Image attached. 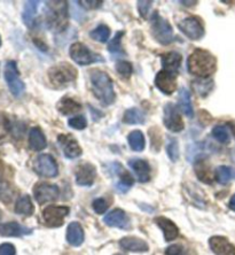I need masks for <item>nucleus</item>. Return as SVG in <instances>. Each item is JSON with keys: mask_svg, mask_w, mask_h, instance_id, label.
I'll return each instance as SVG.
<instances>
[{"mask_svg": "<svg viewBox=\"0 0 235 255\" xmlns=\"http://www.w3.org/2000/svg\"><path fill=\"white\" fill-rule=\"evenodd\" d=\"M110 169H111V171H113V174L116 175L118 177V181L116 184H115V187H116L117 192H121V193L128 192L130 187H131L134 183L132 176L130 175L129 172L122 167V164H119V163L111 164Z\"/></svg>", "mask_w": 235, "mask_h": 255, "instance_id": "nucleus-16", "label": "nucleus"}, {"mask_svg": "<svg viewBox=\"0 0 235 255\" xmlns=\"http://www.w3.org/2000/svg\"><path fill=\"white\" fill-rule=\"evenodd\" d=\"M166 154L172 162H177L179 159V144L176 138H169V141L165 146Z\"/></svg>", "mask_w": 235, "mask_h": 255, "instance_id": "nucleus-37", "label": "nucleus"}, {"mask_svg": "<svg viewBox=\"0 0 235 255\" xmlns=\"http://www.w3.org/2000/svg\"><path fill=\"white\" fill-rule=\"evenodd\" d=\"M2 187H3V182H2L1 177H0V192H1V191H2Z\"/></svg>", "mask_w": 235, "mask_h": 255, "instance_id": "nucleus-50", "label": "nucleus"}, {"mask_svg": "<svg viewBox=\"0 0 235 255\" xmlns=\"http://www.w3.org/2000/svg\"><path fill=\"white\" fill-rule=\"evenodd\" d=\"M129 166L134 171L140 183H146L151 179V166L146 160L133 157V159H130Z\"/></svg>", "mask_w": 235, "mask_h": 255, "instance_id": "nucleus-19", "label": "nucleus"}, {"mask_svg": "<svg viewBox=\"0 0 235 255\" xmlns=\"http://www.w3.org/2000/svg\"><path fill=\"white\" fill-rule=\"evenodd\" d=\"M16 250L15 247L9 243H5L0 245V255H15Z\"/></svg>", "mask_w": 235, "mask_h": 255, "instance_id": "nucleus-44", "label": "nucleus"}, {"mask_svg": "<svg viewBox=\"0 0 235 255\" xmlns=\"http://www.w3.org/2000/svg\"><path fill=\"white\" fill-rule=\"evenodd\" d=\"M155 85L164 95H172L177 89V74L161 70L156 75Z\"/></svg>", "mask_w": 235, "mask_h": 255, "instance_id": "nucleus-13", "label": "nucleus"}, {"mask_svg": "<svg viewBox=\"0 0 235 255\" xmlns=\"http://www.w3.org/2000/svg\"><path fill=\"white\" fill-rule=\"evenodd\" d=\"M178 28L192 40H200L204 36V27L199 17L189 16L178 23Z\"/></svg>", "mask_w": 235, "mask_h": 255, "instance_id": "nucleus-9", "label": "nucleus"}, {"mask_svg": "<svg viewBox=\"0 0 235 255\" xmlns=\"http://www.w3.org/2000/svg\"><path fill=\"white\" fill-rule=\"evenodd\" d=\"M209 246L216 255H235V247L223 236H214L209 239Z\"/></svg>", "mask_w": 235, "mask_h": 255, "instance_id": "nucleus-18", "label": "nucleus"}, {"mask_svg": "<svg viewBox=\"0 0 235 255\" xmlns=\"http://www.w3.org/2000/svg\"><path fill=\"white\" fill-rule=\"evenodd\" d=\"M182 55L179 52H169V53L164 54L162 57V67L165 71H170V73L177 74L181 66Z\"/></svg>", "mask_w": 235, "mask_h": 255, "instance_id": "nucleus-24", "label": "nucleus"}, {"mask_svg": "<svg viewBox=\"0 0 235 255\" xmlns=\"http://www.w3.org/2000/svg\"><path fill=\"white\" fill-rule=\"evenodd\" d=\"M230 128H231V130H232V132H233L234 137H235V125H233V123H231V125H230Z\"/></svg>", "mask_w": 235, "mask_h": 255, "instance_id": "nucleus-49", "label": "nucleus"}, {"mask_svg": "<svg viewBox=\"0 0 235 255\" xmlns=\"http://www.w3.org/2000/svg\"><path fill=\"white\" fill-rule=\"evenodd\" d=\"M0 45H1V38H0Z\"/></svg>", "mask_w": 235, "mask_h": 255, "instance_id": "nucleus-52", "label": "nucleus"}, {"mask_svg": "<svg viewBox=\"0 0 235 255\" xmlns=\"http://www.w3.org/2000/svg\"><path fill=\"white\" fill-rule=\"evenodd\" d=\"M151 32L153 38L161 45H169L173 40V29L165 18H163L157 12L152 16Z\"/></svg>", "mask_w": 235, "mask_h": 255, "instance_id": "nucleus-4", "label": "nucleus"}, {"mask_svg": "<svg viewBox=\"0 0 235 255\" xmlns=\"http://www.w3.org/2000/svg\"><path fill=\"white\" fill-rule=\"evenodd\" d=\"M163 123L167 130L172 132H180L184 130V121L178 107L172 103H167L163 110Z\"/></svg>", "mask_w": 235, "mask_h": 255, "instance_id": "nucleus-8", "label": "nucleus"}, {"mask_svg": "<svg viewBox=\"0 0 235 255\" xmlns=\"http://www.w3.org/2000/svg\"><path fill=\"white\" fill-rule=\"evenodd\" d=\"M67 242L70 245L78 247L84 243V230L78 222H73L67 229Z\"/></svg>", "mask_w": 235, "mask_h": 255, "instance_id": "nucleus-23", "label": "nucleus"}, {"mask_svg": "<svg viewBox=\"0 0 235 255\" xmlns=\"http://www.w3.org/2000/svg\"><path fill=\"white\" fill-rule=\"evenodd\" d=\"M108 206H109V204L103 198H96L92 202V208L96 214H103L108 209Z\"/></svg>", "mask_w": 235, "mask_h": 255, "instance_id": "nucleus-41", "label": "nucleus"}, {"mask_svg": "<svg viewBox=\"0 0 235 255\" xmlns=\"http://www.w3.org/2000/svg\"><path fill=\"white\" fill-rule=\"evenodd\" d=\"M115 255H123V254H115Z\"/></svg>", "mask_w": 235, "mask_h": 255, "instance_id": "nucleus-53", "label": "nucleus"}, {"mask_svg": "<svg viewBox=\"0 0 235 255\" xmlns=\"http://www.w3.org/2000/svg\"><path fill=\"white\" fill-rule=\"evenodd\" d=\"M92 39L96 40L99 43H107L110 36V29L106 24H100L94 30L89 32Z\"/></svg>", "mask_w": 235, "mask_h": 255, "instance_id": "nucleus-35", "label": "nucleus"}, {"mask_svg": "<svg viewBox=\"0 0 235 255\" xmlns=\"http://www.w3.org/2000/svg\"><path fill=\"white\" fill-rule=\"evenodd\" d=\"M123 122L126 125H144L146 122V115L140 108H130L123 116Z\"/></svg>", "mask_w": 235, "mask_h": 255, "instance_id": "nucleus-30", "label": "nucleus"}, {"mask_svg": "<svg viewBox=\"0 0 235 255\" xmlns=\"http://www.w3.org/2000/svg\"><path fill=\"white\" fill-rule=\"evenodd\" d=\"M35 171L42 177L53 178L59 175V167L54 157L50 154H42L37 157L33 164Z\"/></svg>", "mask_w": 235, "mask_h": 255, "instance_id": "nucleus-10", "label": "nucleus"}, {"mask_svg": "<svg viewBox=\"0 0 235 255\" xmlns=\"http://www.w3.org/2000/svg\"><path fill=\"white\" fill-rule=\"evenodd\" d=\"M230 208L232 209L233 212H235V194L232 198H231V200H230Z\"/></svg>", "mask_w": 235, "mask_h": 255, "instance_id": "nucleus-47", "label": "nucleus"}, {"mask_svg": "<svg viewBox=\"0 0 235 255\" xmlns=\"http://www.w3.org/2000/svg\"><path fill=\"white\" fill-rule=\"evenodd\" d=\"M69 55L77 65L79 66H88L95 62H104V59L100 54L94 52L84 45L83 43H73L69 48Z\"/></svg>", "mask_w": 235, "mask_h": 255, "instance_id": "nucleus-5", "label": "nucleus"}, {"mask_svg": "<svg viewBox=\"0 0 235 255\" xmlns=\"http://www.w3.org/2000/svg\"><path fill=\"white\" fill-rule=\"evenodd\" d=\"M76 183L79 186H91L95 181L96 169L91 163H80L76 168Z\"/></svg>", "mask_w": 235, "mask_h": 255, "instance_id": "nucleus-14", "label": "nucleus"}, {"mask_svg": "<svg viewBox=\"0 0 235 255\" xmlns=\"http://www.w3.org/2000/svg\"><path fill=\"white\" fill-rule=\"evenodd\" d=\"M33 196L38 204L43 205L45 202L57 200L60 196V190L57 185L39 183L33 187Z\"/></svg>", "mask_w": 235, "mask_h": 255, "instance_id": "nucleus-12", "label": "nucleus"}, {"mask_svg": "<svg viewBox=\"0 0 235 255\" xmlns=\"http://www.w3.org/2000/svg\"><path fill=\"white\" fill-rule=\"evenodd\" d=\"M51 3L53 6L47 7V25L53 30L62 29V24L66 23L67 15H68V13H67L66 2L54 1Z\"/></svg>", "mask_w": 235, "mask_h": 255, "instance_id": "nucleus-7", "label": "nucleus"}, {"mask_svg": "<svg viewBox=\"0 0 235 255\" xmlns=\"http://www.w3.org/2000/svg\"><path fill=\"white\" fill-rule=\"evenodd\" d=\"M115 68H116L117 73L121 75L123 78H125V80H128V78H130V76L132 75V65L128 61H123V60H121V61H118L116 65H115Z\"/></svg>", "mask_w": 235, "mask_h": 255, "instance_id": "nucleus-38", "label": "nucleus"}, {"mask_svg": "<svg viewBox=\"0 0 235 255\" xmlns=\"http://www.w3.org/2000/svg\"><path fill=\"white\" fill-rule=\"evenodd\" d=\"M178 106L180 108L182 113L187 116V118H193L194 111H193V105H192V98H191V93H189L187 89L181 88L179 90Z\"/></svg>", "mask_w": 235, "mask_h": 255, "instance_id": "nucleus-27", "label": "nucleus"}, {"mask_svg": "<svg viewBox=\"0 0 235 255\" xmlns=\"http://www.w3.org/2000/svg\"><path fill=\"white\" fill-rule=\"evenodd\" d=\"M39 1H27L24 3L23 13H22V20L28 28H33L36 24V15L38 10Z\"/></svg>", "mask_w": 235, "mask_h": 255, "instance_id": "nucleus-29", "label": "nucleus"}, {"mask_svg": "<svg viewBox=\"0 0 235 255\" xmlns=\"http://www.w3.org/2000/svg\"><path fill=\"white\" fill-rule=\"evenodd\" d=\"M165 255H192V253L182 245H171L166 249Z\"/></svg>", "mask_w": 235, "mask_h": 255, "instance_id": "nucleus-42", "label": "nucleus"}, {"mask_svg": "<svg viewBox=\"0 0 235 255\" xmlns=\"http://www.w3.org/2000/svg\"><path fill=\"white\" fill-rule=\"evenodd\" d=\"M103 222L107 224L108 227L123 229V230H128L131 228V223H130V219L123 209H114L109 214H107L103 217Z\"/></svg>", "mask_w": 235, "mask_h": 255, "instance_id": "nucleus-15", "label": "nucleus"}, {"mask_svg": "<svg viewBox=\"0 0 235 255\" xmlns=\"http://www.w3.org/2000/svg\"><path fill=\"white\" fill-rule=\"evenodd\" d=\"M189 73L201 78H209L217 69V59L210 52L196 48L187 60Z\"/></svg>", "mask_w": 235, "mask_h": 255, "instance_id": "nucleus-1", "label": "nucleus"}, {"mask_svg": "<svg viewBox=\"0 0 235 255\" xmlns=\"http://www.w3.org/2000/svg\"><path fill=\"white\" fill-rule=\"evenodd\" d=\"M182 5H196L197 1H180Z\"/></svg>", "mask_w": 235, "mask_h": 255, "instance_id": "nucleus-48", "label": "nucleus"}, {"mask_svg": "<svg viewBox=\"0 0 235 255\" xmlns=\"http://www.w3.org/2000/svg\"><path fill=\"white\" fill-rule=\"evenodd\" d=\"M232 159H233V161L235 162V149H234V151H232Z\"/></svg>", "mask_w": 235, "mask_h": 255, "instance_id": "nucleus-51", "label": "nucleus"}, {"mask_svg": "<svg viewBox=\"0 0 235 255\" xmlns=\"http://www.w3.org/2000/svg\"><path fill=\"white\" fill-rule=\"evenodd\" d=\"M119 245L124 251L134 253H144L148 251V244L138 237H124L119 241Z\"/></svg>", "mask_w": 235, "mask_h": 255, "instance_id": "nucleus-22", "label": "nucleus"}, {"mask_svg": "<svg viewBox=\"0 0 235 255\" xmlns=\"http://www.w3.org/2000/svg\"><path fill=\"white\" fill-rule=\"evenodd\" d=\"M69 214L68 207L48 206L43 211L44 223L50 228H59L65 222V217Z\"/></svg>", "mask_w": 235, "mask_h": 255, "instance_id": "nucleus-11", "label": "nucleus"}, {"mask_svg": "<svg viewBox=\"0 0 235 255\" xmlns=\"http://www.w3.org/2000/svg\"><path fill=\"white\" fill-rule=\"evenodd\" d=\"M58 111L65 116H70L77 114L78 112L81 111V105L73 98L69 97H63V98L57 104Z\"/></svg>", "mask_w": 235, "mask_h": 255, "instance_id": "nucleus-25", "label": "nucleus"}, {"mask_svg": "<svg viewBox=\"0 0 235 255\" xmlns=\"http://www.w3.org/2000/svg\"><path fill=\"white\" fill-rule=\"evenodd\" d=\"M193 89L194 91L197 96L200 97H207L209 93L212 91V89H214V82L211 80H197V81H194L193 82Z\"/></svg>", "mask_w": 235, "mask_h": 255, "instance_id": "nucleus-34", "label": "nucleus"}, {"mask_svg": "<svg viewBox=\"0 0 235 255\" xmlns=\"http://www.w3.org/2000/svg\"><path fill=\"white\" fill-rule=\"evenodd\" d=\"M154 223L157 224V227L161 229L164 234V239L166 242H172L178 237L179 229L172 221L164 216H157L154 219Z\"/></svg>", "mask_w": 235, "mask_h": 255, "instance_id": "nucleus-20", "label": "nucleus"}, {"mask_svg": "<svg viewBox=\"0 0 235 255\" xmlns=\"http://www.w3.org/2000/svg\"><path fill=\"white\" fill-rule=\"evenodd\" d=\"M48 78L55 88H63L76 81L77 70L67 62L58 63L48 70Z\"/></svg>", "mask_w": 235, "mask_h": 255, "instance_id": "nucleus-3", "label": "nucleus"}, {"mask_svg": "<svg viewBox=\"0 0 235 255\" xmlns=\"http://www.w3.org/2000/svg\"><path fill=\"white\" fill-rule=\"evenodd\" d=\"M215 176L219 184H227L235 179V170L229 166H219L215 171Z\"/></svg>", "mask_w": 235, "mask_h": 255, "instance_id": "nucleus-31", "label": "nucleus"}, {"mask_svg": "<svg viewBox=\"0 0 235 255\" xmlns=\"http://www.w3.org/2000/svg\"><path fill=\"white\" fill-rule=\"evenodd\" d=\"M128 141L134 152H143L145 149V136L140 130H134L129 134Z\"/></svg>", "mask_w": 235, "mask_h": 255, "instance_id": "nucleus-32", "label": "nucleus"}, {"mask_svg": "<svg viewBox=\"0 0 235 255\" xmlns=\"http://www.w3.org/2000/svg\"><path fill=\"white\" fill-rule=\"evenodd\" d=\"M15 213L20 215L30 216L33 214V205L29 196L21 197L15 204Z\"/></svg>", "mask_w": 235, "mask_h": 255, "instance_id": "nucleus-33", "label": "nucleus"}, {"mask_svg": "<svg viewBox=\"0 0 235 255\" xmlns=\"http://www.w3.org/2000/svg\"><path fill=\"white\" fill-rule=\"evenodd\" d=\"M212 137L216 140L222 142V144H229L230 142V132L227 127L225 126H217L212 129Z\"/></svg>", "mask_w": 235, "mask_h": 255, "instance_id": "nucleus-36", "label": "nucleus"}, {"mask_svg": "<svg viewBox=\"0 0 235 255\" xmlns=\"http://www.w3.org/2000/svg\"><path fill=\"white\" fill-rule=\"evenodd\" d=\"M58 141L60 146H61L63 154H65L66 157H68V159H76V157L80 156L81 153H83L79 144L72 136L60 134L58 137Z\"/></svg>", "mask_w": 235, "mask_h": 255, "instance_id": "nucleus-17", "label": "nucleus"}, {"mask_svg": "<svg viewBox=\"0 0 235 255\" xmlns=\"http://www.w3.org/2000/svg\"><path fill=\"white\" fill-rule=\"evenodd\" d=\"M152 1H138L137 5H138V10H139L140 15L143 17H146L147 14H148V10L151 8L152 6Z\"/></svg>", "mask_w": 235, "mask_h": 255, "instance_id": "nucleus-45", "label": "nucleus"}, {"mask_svg": "<svg viewBox=\"0 0 235 255\" xmlns=\"http://www.w3.org/2000/svg\"><path fill=\"white\" fill-rule=\"evenodd\" d=\"M78 5H80V6L87 5L86 7H85V8L96 9V8H99V7H101L102 1H94V0H92V1H88V0H83V1H78Z\"/></svg>", "mask_w": 235, "mask_h": 255, "instance_id": "nucleus-46", "label": "nucleus"}, {"mask_svg": "<svg viewBox=\"0 0 235 255\" xmlns=\"http://www.w3.org/2000/svg\"><path fill=\"white\" fill-rule=\"evenodd\" d=\"M29 146L30 148L36 152H40L46 148L47 141L45 134L39 128H32L29 133Z\"/></svg>", "mask_w": 235, "mask_h": 255, "instance_id": "nucleus-26", "label": "nucleus"}, {"mask_svg": "<svg viewBox=\"0 0 235 255\" xmlns=\"http://www.w3.org/2000/svg\"><path fill=\"white\" fill-rule=\"evenodd\" d=\"M123 36H124V31H118L116 33V36H115L114 38L110 40L109 44H108V51L111 52V53H118V52H123V48H122Z\"/></svg>", "mask_w": 235, "mask_h": 255, "instance_id": "nucleus-39", "label": "nucleus"}, {"mask_svg": "<svg viewBox=\"0 0 235 255\" xmlns=\"http://www.w3.org/2000/svg\"><path fill=\"white\" fill-rule=\"evenodd\" d=\"M68 125L70 128H73L75 130H84L85 128L87 127V121L85 116L77 115V116H74L72 119H69Z\"/></svg>", "mask_w": 235, "mask_h": 255, "instance_id": "nucleus-40", "label": "nucleus"}, {"mask_svg": "<svg viewBox=\"0 0 235 255\" xmlns=\"http://www.w3.org/2000/svg\"><path fill=\"white\" fill-rule=\"evenodd\" d=\"M31 234V229L21 226L17 222H8L0 226V236L2 237H22Z\"/></svg>", "mask_w": 235, "mask_h": 255, "instance_id": "nucleus-21", "label": "nucleus"}, {"mask_svg": "<svg viewBox=\"0 0 235 255\" xmlns=\"http://www.w3.org/2000/svg\"><path fill=\"white\" fill-rule=\"evenodd\" d=\"M89 81L92 85V92L102 104H114L116 100V93L114 90V84L109 75L100 69H93L89 73Z\"/></svg>", "mask_w": 235, "mask_h": 255, "instance_id": "nucleus-2", "label": "nucleus"}, {"mask_svg": "<svg viewBox=\"0 0 235 255\" xmlns=\"http://www.w3.org/2000/svg\"><path fill=\"white\" fill-rule=\"evenodd\" d=\"M194 168H195V172L199 179H201V181L204 183H207V184H210L212 182V176L210 172V167H209V164L207 163L206 157H197L195 162H194Z\"/></svg>", "mask_w": 235, "mask_h": 255, "instance_id": "nucleus-28", "label": "nucleus"}, {"mask_svg": "<svg viewBox=\"0 0 235 255\" xmlns=\"http://www.w3.org/2000/svg\"><path fill=\"white\" fill-rule=\"evenodd\" d=\"M6 83L8 85L9 91L12 92L14 97H21L23 95L25 90V84L20 78V73L17 70V66L15 61H8L5 66V71H3Z\"/></svg>", "mask_w": 235, "mask_h": 255, "instance_id": "nucleus-6", "label": "nucleus"}, {"mask_svg": "<svg viewBox=\"0 0 235 255\" xmlns=\"http://www.w3.org/2000/svg\"><path fill=\"white\" fill-rule=\"evenodd\" d=\"M9 130V121L3 114H0V138L5 137Z\"/></svg>", "mask_w": 235, "mask_h": 255, "instance_id": "nucleus-43", "label": "nucleus"}]
</instances>
